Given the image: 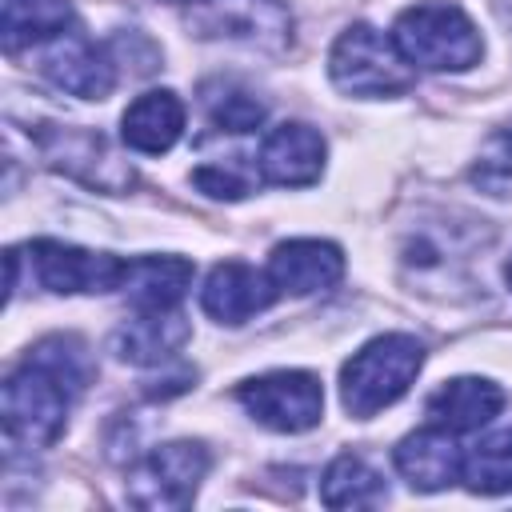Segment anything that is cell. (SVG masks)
Segmentation results:
<instances>
[{
    "instance_id": "cell-1",
    "label": "cell",
    "mask_w": 512,
    "mask_h": 512,
    "mask_svg": "<svg viewBox=\"0 0 512 512\" xmlns=\"http://www.w3.org/2000/svg\"><path fill=\"white\" fill-rule=\"evenodd\" d=\"M424 368V344L408 332H384L368 340L340 368V400L356 420L396 404Z\"/></svg>"
},
{
    "instance_id": "cell-2",
    "label": "cell",
    "mask_w": 512,
    "mask_h": 512,
    "mask_svg": "<svg viewBox=\"0 0 512 512\" xmlns=\"http://www.w3.org/2000/svg\"><path fill=\"white\" fill-rule=\"evenodd\" d=\"M392 40L408 56V64H420L428 72H464L480 60L484 40L464 8L448 0H420L396 16Z\"/></svg>"
},
{
    "instance_id": "cell-3",
    "label": "cell",
    "mask_w": 512,
    "mask_h": 512,
    "mask_svg": "<svg viewBox=\"0 0 512 512\" xmlns=\"http://www.w3.org/2000/svg\"><path fill=\"white\" fill-rule=\"evenodd\" d=\"M328 76L348 96H400L416 84V72L400 44L372 24H352L336 36Z\"/></svg>"
},
{
    "instance_id": "cell-4",
    "label": "cell",
    "mask_w": 512,
    "mask_h": 512,
    "mask_svg": "<svg viewBox=\"0 0 512 512\" xmlns=\"http://www.w3.org/2000/svg\"><path fill=\"white\" fill-rule=\"evenodd\" d=\"M72 392L64 388L60 376H52L44 364L24 360L4 380L0 392V416H4V440L8 448H48L60 440L64 420H68Z\"/></svg>"
},
{
    "instance_id": "cell-5",
    "label": "cell",
    "mask_w": 512,
    "mask_h": 512,
    "mask_svg": "<svg viewBox=\"0 0 512 512\" xmlns=\"http://www.w3.org/2000/svg\"><path fill=\"white\" fill-rule=\"evenodd\" d=\"M208 448L196 440H172L152 448L132 472H128V504L148 508V512H176L188 508L200 480L208 476Z\"/></svg>"
},
{
    "instance_id": "cell-6",
    "label": "cell",
    "mask_w": 512,
    "mask_h": 512,
    "mask_svg": "<svg viewBox=\"0 0 512 512\" xmlns=\"http://www.w3.org/2000/svg\"><path fill=\"white\" fill-rule=\"evenodd\" d=\"M188 28L200 40L280 52L292 40V12L284 8V0H200L188 16Z\"/></svg>"
},
{
    "instance_id": "cell-7",
    "label": "cell",
    "mask_w": 512,
    "mask_h": 512,
    "mask_svg": "<svg viewBox=\"0 0 512 512\" xmlns=\"http://www.w3.org/2000/svg\"><path fill=\"white\" fill-rule=\"evenodd\" d=\"M36 148L48 160V168L100 188V192H128L136 184V168L116 156V148L92 132V128H72V124H48L36 132Z\"/></svg>"
},
{
    "instance_id": "cell-8",
    "label": "cell",
    "mask_w": 512,
    "mask_h": 512,
    "mask_svg": "<svg viewBox=\"0 0 512 512\" xmlns=\"http://www.w3.org/2000/svg\"><path fill=\"white\" fill-rule=\"evenodd\" d=\"M236 400L272 432H308L324 416V388L312 372H264L236 388Z\"/></svg>"
},
{
    "instance_id": "cell-9",
    "label": "cell",
    "mask_w": 512,
    "mask_h": 512,
    "mask_svg": "<svg viewBox=\"0 0 512 512\" xmlns=\"http://www.w3.org/2000/svg\"><path fill=\"white\" fill-rule=\"evenodd\" d=\"M28 264L36 272V284L56 296L112 292V288H124V276H128V260L112 252H88L76 244H60V240H32Z\"/></svg>"
},
{
    "instance_id": "cell-10",
    "label": "cell",
    "mask_w": 512,
    "mask_h": 512,
    "mask_svg": "<svg viewBox=\"0 0 512 512\" xmlns=\"http://www.w3.org/2000/svg\"><path fill=\"white\" fill-rule=\"evenodd\" d=\"M40 48H44V52H40L36 68H40V76L52 80L60 92L80 96V100H104V96L112 92V84H116V64H112V56H108L88 32H80L76 24H72L68 32H60L56 40L40 44Z\"/></svg>"
},
{
    "instance_id": "cell-11",
    "label": "cell",
    "mask_w": 512,
    "mask_h": 512,
    "mask_svg": "<svg viewBox=\"0 0 512 512\" xmlns=\"http://www.w3.org/2000/svg\"><path fill=\"white\" fill-rule=\"evenodd\" d=\"M276 284L268 272H256L244 260H224L208 272L200 288V308L220 324H248L276 300Z\"/></svg>"
},
{
    "instance_id": "cell-12",
    "label": "cell",
    "mask_w": 512,
    "mask_h": 512,
    "mask_svg": "<svg viewBox=\"0 0 512 512\" xmlns=\"http://www.w3.org/2000/svg\"><path fill=\"white\" fill-rule=\"evenodd\" d=\"M256 168L268 184L304 188V184L320 180V172H324V140L308 124H296V120L276 124L256 152Z\"/></svg>"
},
{
    "instance_id": "cell-13",
    "label": "cell",
    "mask_w": 512,
    "mask_h": 512,
    "mask_svg": "<svg viewBox=\"0 0 512 512\" xmlns=\"http://www.w3.org/2000/svg\"><path fill=\"white\" fill-rule=\"evenodd\" d=\"M268 276L288 296L328 292L344 276V252L332 240H284L268 256Z\"/></svg>"
},
{
    "instance_id": "cell-14",
    "label": "cell",
    "mask_w": 512,
    "mask_h": 512,
    "mask_svg": "<svg viewBox=\"0 0 512 512\" xmlns=\"http://www.w3.org/2000/svg\"><path fill=\"white\" fill-rule=\"evenodd\" d=\"M396 468H400V476H404L412 488H420V492H440V488H448L452 480H460V472H464V452L456 448V440H452L448 428L432 424V428H420V432H412V436L400 440V448H396Z\"/></svg>"
},
{
    "instance_id": "cell-15",
    "label": "cell",
    "mask_w": 512,
    "mask_h": 512,
    "mask_svg": "<svg viewBox=\"0 0 512 512\" xmlns=\"http://www.w3.org/2000/svg\"><path fill=\"white\" fill-rule=\"evenodd\" d=\"M500 408H504V392H500L492 380H480V376H456V380L440 384V388L428 396V416H432V424L448 428L452 436H456V432H476V428H484L488 420H496Z\"/></svg>"
},
{
    "instance_id": "cell-16",
    "label": "cell",
    "mask_w": 512,
    "mask_h": 512,
    "mask_svg": "<svg viewBox=\"0 0 512 512\" xmlns=\"http://www.w3.org/2000/svg\"><path fill=\"white\" fill-rule=\"evenodd\" d=\"M180 132H184V104L168 88L136 96L128 104V112H124V120H120L124 144L136 148V152H148V156L168 152L180 140Z\"/></svg>"
},
{
    "instance_id": "cell-17",
    "label": "cell",
    "mask_w": 512,
    "mask_h": 512,
    "mask_svg": "<svg viewBox=\"0 0 512 512\" xmlns=\"http://www.w3.org/2000/svg\"><path fill=\"white\" fill-rule=\"evenodd\" d=\"M188 340V324L176 308L168 312H136L132 320H124L112 336V352L128 364H160L172 360Z\"/></svg>"
},
{
    "instance_id": "cell-18",
    "label": "cell",
    "mask_w": 512,
    "mask_h": 512,
    "mask_svg": "<svg viewBox=\"0 0 512 512\" xmlns=\"http://www.w3.org/2000/svg\"><path fill=\"white\" fill-rule=\"evenodd\" d=\"M192 284V260L184 256H136L128 260L124 296L136 312H168Z\"/></svg>"
},
{
    "instance_id": "cell-19",
    "label": "cell",
    "mask_w": 512,
    "mask_h": 512,
    "mask_svg": "<svg viewBox=\"0 0 512 512\" xmlns=\"http://www.w3.org/2000/svg\"><path fill=\"white\" fill-rule=\"evenodd\" d=\"M76 24L72 0H4L0 8V40L4 52H20L32 44H48Z\"/></svg>"
},
{
    "instance_id": "cell-20",
    "label": "cell",
    "mask_w": 512,
    "mask_h": 512,
    "mask_svg": "<svg viewBox=\"0 0 512 512\" xmlns=\"http://www.w3.org/2000/svg\"><path fill=\"white\" fill-rule=\"evenodd\" d=\"M320 500L328 508H372L384 500V480L376 468H368L360 456L344 452L324 468Z\"/></svg>"
},
{
    "instance_id": "cell-21",
    "label": "cell",
    "mask_w": 512,
    "mask_h": 512,
    "mask_svg": "<svg viewBox=\"0 0 512 512\" xmlns=\"http://www.w3.org/2000/svg\"><path fill=\"white\" fill-rule=\"evenodd\" d=\"M460 480H464L472 492H480V496L512 492V428H500V432L484 436V440L464 456Z\"/></svg>"
},
{
    "instance_id": "cell-22",
    "label": "cell",
    "mask_w": 512,
    "mask_h": 512,
    "mask_svg": "<svg viewBox=\"0 0 512 512\" xmlns=\"http://www.w3.org/2000/svg\"><path fill=\"white\" fill-rule=\"evenodd\" d=\"M28 360H36V364H44L52 376H60L72 396H80L84 384L92 380L88 352H84V344H80L76 336H48V340H40V344L32 348Z\"/></svg>"
},
{
    "instance_id": "cell-23",
    "label": "cell",
    "mask_w": 512,
    "mask_h": 512,
    "mask_svg": "<svg viewBox=\"0 0 512 512\" xmlns=\"http://www.w3.org/2000/svg\"><path fill=\"white\" fill-rule=\"evenodd\" d=\"M468 176H472V184H476L480 192H488V196H512V124L496 128V132L480 144V152H476Z\"/></svg>"
},
{
    "instance_id": "cell-24",
    "label": "cell",
    "mask_w": 512,
    "mask_h": 512,
    "mask_svg": "<svg viewBox=\"0 0 512 512\" xmlns=\"http://www.w3.org/2000/svg\"><path fill=\"white\" fill-rule=\"evenodd\" d=\"M204 108H208V120L224 132H252L264 124V112H268L260 96H252L248 88H232V84H224L216 92L208 88Z\"/></svg>"
},
{
    "instance_id": "cell-25",
    "label": "cell",
    "mask_w": 512,
    "mask_h": 512,
    "mask_svg": "<svg viewBox=\"0 0 512 512\" xmlns=\"http://www.w3.org/2000/svg\"><path fill=\"white\" fill-rule=\"evenodd\" d=\"M192 184L212 200H244L248 188H252V180L240 176L232 164H204V168L192 172Z\"/></svg>"
},
{
    "instance_id": "cell-26",
    "label": "cell",
    "mask_w": 512,
    "mask_h": 512,
    "mask_svg": "<svg viewBox=\"0 0 512 512\" xmlns=\"http://www.w3.org/2000/svg\"><path fill=\"white\" fill-rule=\"evenodd\" d=\"M504 280H508V288H512V256H508V264H504Z\"/></svg>"
},
{
    "instance_id": "cell-27",
    "label": "cell",
    "mask_w": 512,
    "mask_h": 512,
    "mask_svg": "<svg viewBox=\"0 0 512 512\" xmlns=\"http://www.w3.org/2000/svg\"><path fill=\"white\" fill-rule=\"evenodd\" d=\"M176 4H184V0H176Z\"/></svg>"
}]
</instances>
